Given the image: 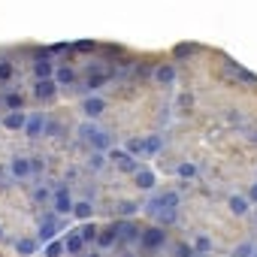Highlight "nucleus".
Here are the masks:
<instances>
[{"label": "nucleus", "instance_id": "f257e3e1", "mask_svg": "<svg viewBox=\"0 0 257 257\" xmlns=\"http://www.w3.org/2000/svg\"><path fill=\"white\" fill-rule=\"evenodd\" d=\"M76 134H79V137H82V143H88L94 152H109V149H112V137H109V131L97 127L94 121H82Z\"/></svg>", "mask_w": 257, "mask_h": 257}, {"label": "nucleus", "instance_id": "f03ea898", "mask_svg": "<svg viewBox=\"0 0 257 257\" xmlns=\"http://www.w3.org/2000/svg\"><path fill=\"white\" fill-rule=\"evenodd\" d=\"M167 242H170V233H167V227H161V224H152V227H146V230H143L140 248H143V251H149V254H155V251H161Z\"/></svg>", "mask_w": 257, "mask_h": 257}, {"label": "nucleus", "instance_id": "7ed1b4c3", "mask_svg": "<svg viewBox=\"0 0 257 257\" xmlns=\"http://www.w3.org/2000/svg\"><path fill=\"white\" fill-rule=\"evenodd\" d=\"M109 164H115L121 173H134V176L143 170V164L131 152H124V149H109Z\"/></svg>", "mask_w": 257, "mask_h": 257}, {"label": "nucleus", "instance_id": "20e7f679", "mask_svg": "<svg viewBox=\"0 0 257 257\" xmlns=\"http://www.w3.org/2000/svg\"><path fill=\"white\" fill-rule=\"evenodd\" d=\"M52 209H55L58 215H73L76 200L70 197V188H67V185H58V188H55V194H52Z\"/></svg>", "mask_w": 257, "mask_h": 257}, {"label": "nucleus", "instance_id": "39448f33", "mask_svg": "<svg viewBox=\"0 0 257 257\" xmlns=\"http://www.w3.org/2000/svg\"><path fill=\"white\" fill-rule=\"evenodd\" d=\"M34 76L37 79H55V64L49 58V49H37L34 52Z\"/></svg>", "mask_w": 257, "mask_h": 257}, {"label": "nucleus", "instance_id": "423d86ee", "mask_svg": "<svg viewBox=\"0 0 257 257\" xmlns=\"http://www.w3.org/2000/svg\"><path fill=\"white\" fill-rule=\"evenodd\" d=\"M46 131H49V118L43 112H31L28 127H25V137L28 140H40V137H46Z\"/></svg>", "mask_w": 257, "mask_h": 257}, {"label": "nucleus", "instance_id": "0eeeda50", "mask_svg": "<svg viewBox=\"0 0 257 257\" xmlns=\"http://www.w3.org/2000/svg\"><path fill=\"white\" fill-rule=\"evenodd\" d=\"M115 224H118V239L124 245H137L143 239V227H137L134 221H115Z\"/></svg>", "mask_w": 257, "mask_h": 257}, {"label": "nucleus", "instance_id": "6e6552de", "mask_svg": "<svg viewBox=\"0 0 257 257\" xmlns=\"http://www.w3.org/2000/svg\"><path fill=\"white\" fill-rule=\"evenodd\" d=\"M58 88H61V85H58L55 79H37V82H34V97L43 100V103H49V100L58 97Z\"/></svg>", "mask_w": 257, "mask_h": 257}, {"label": "nucleus", "instance_id": "1a4fd4ad", "mask_svg": "<svg viewBox=\"0 0 257 257\" xmlns=\"http://www.w3.org/2000/svg\"><path fill=\"white\" fill-rule=\"evenodd\" d=\"M82 112H85L88 121H94V118H100V115L106 112V100H103L100 94H88V97L82 100Z\"/></svg>", "mask_w": 257, "mask_h": 257}, {"label": "nucleus", "instance_id": "9d476101", "mask_svg": "<svg viewBox=\"0 0 257 257\" xmlns=\"http://www.w3.org/2000/svg\"><path fill=\"white\" fill-rule=\"evenodd\" d=\"M10 176H13V179H31V176H34V161H31V158H22V155L13 158V161H10Z\"/></svg>", "mask_w": 257, "mask_h": 257}, {"label": "nucleus", "instance_id": "9b49d317", "mask_svg": "<svg viewBox=\"0 0 257 257\" xmlns=\"http://www.w3.org/2000/svg\"><path fill=\"white\" fill-rule=\"evenodd\" d=\"M227 76L230 79H236V82H242V85H248V88H257V73H251V70H245V67H239V64H227Z\"/></svg>", "mask_w": 257, "mask_h": 257}, {"label": "nucleus", "instance_id": "f8f14e48", "mask_svg": "<svg viewBox=\"0 0 257 257\" xmlns=\"http://www.w3.org/2000/svg\"><path fill=\"white\" fill-rule=\"evenodd\" d=\"M28 118H31V112H7L0 124H4L10 134H19V131H25V127H28Z\"/></svg>", "mask_w": 257, "mask_h": 257}, {"label": "nucleus", "instance_id": "ddd939ff", "mask_svg": "<svg viewBox=\"0 0 257 257\" xmlns=\"http://www.w3.org/2000/svg\"><path fill=\"white\" fill-rule=\"evenodd\" d=\"M85 239L79 236V230H67V236H64V248H67V254L70 257H82L85 254Z\"/></svg>", "mask_w": 257, "mask_h": 257}, {"label": "nucleus", "instance_id": "4468645a", "mask_svg": "<svg viewBox=\"0 0 257 257\" xmlns=\"http://www.w3.org/2000/svg\"><path fill=\"white\" fill-rule=\"evenodd\" d=\"M227 209H230V215L245 218V215H248V209H251V200H248V197H242V194H233V197H227Z\"/></svg>", "mask_w": 257, "mask_h": 257}, {"label": "nucleus", "instance_id": "2eb2a0df", "mask_svg": "<svg viewBox=\"0 0 257 257\" xmlns=\"http://www.w3.org/2000/svg\"><path fill=\"white\" fill-rule=\"evenodd\" d=\"M61 230H64V221H52V224H40V233H37V239H40V245H49V242H55Z\"/></svg>", "mask_w": 257, "mask_h": 257}, {"label": "nucleus", "instance_id": "dca6fc26", "mask_svg": "<svg viewBox=\"0 0 257 257\" xmlns=\"http://www.w3.org/2000/svg\"><path fill=\"white\" fill-rule=\"evenodd\" d=\"M112 76H115L112 70H103V73H91V76H88V82H85V91H88V94H97V91H100V88H103V85H106Z\"/></svg>", "mask_w": 257, "mask_h": 257}, {"label": "nucleus", "instance_id": "f3484780", "mask_svg": "<svg viewBox=\"0 0 257 257\" xmlns=\"http://www.w3.org/2000/svg\"><path fill=\"white\" fill-rule=\"evenodd\" d=\"M37 251H40V239H31V236L16 239V254L19 257H34Z\"/></svg>", "mask_w": 257, "mask_h": 257}, {"label": "nucleus", "instance_id": "a211bd4d", "mask_svg": "<svg viewBox=\"0 0 257 257\" xmlns=\"http://www.w3.org/2000/svg\"><path fill=\"white\" fill-rule=\"evenodd\" d=\"M155 82H158V85H173V82H176V67H173V64L155 67Z\"/></svg>", "mask_w": 257, "mask_h": 257}, {"label": "nucleus", "instance_id": "6ab92c4d", "mask_svg": "<svg viewBox=\"0 0 257 257\" xmlns=\"http://www.w3.org/2000/svg\"><path fill=\"white\" fill-rule=\"evenodd\" d=\"M155 185H158V176H155L149 167H143V170L137 173V188H140V191H155Z\"/></svg>", "mask_w": 257, "mask_h": 257}, {"label": "nucleus", "instance_id": "aec40b11", "mask_svg": "<svg viewBox=\"0 0 257 257\" xmlns=\"http://www.w3.org/2000/svg\"><path fill=\"white\" fill-rule=\"evenodd\" d=\"M55 82H58L61 88L76 85V70H73V67H67V64H64V67H58V70H55Z\"/></svg>", "mask_w": 257, "mask_h": 257}, {"label": "nucleus", "instance_id": "412c9836", "mask_svg": "<svg viewBox=\"0 0 257 257\" xmlns=\"http://www.w3.org/2000/svg\"><path fill=\"white\" fill-rule=\"evenodd\" d=\"M118 242V224H109L106 230H100V236H97V245L100 248H112Z\"/></svg>", "mask_w": 257, "mask_h": 257}, {"label": "nucleus", "instance_id": "4be33fe9", "mask_svg": "<svg viewBox=\"0 0 257 257\" xmlns=\"http://www.w3.org/2000/svg\"><path fill=\"white\" fill-rule=\"evenodd\" d=\"M0 103H4L10 112H25V97H22V94H16V91H7Z\"/></svg>", "mask_w": 257, "mask_h": 257}, {"label": "nucleus", "instance_id": "5701e85b", "mask_svg": "<svg viewBox=\"0 0 257 257\" xmlns=\"http://www.w3.org/2000/svg\"><path fill=\"white\" fill-rule=\"evenodd\" d=\"M143 206L140 203H134V200H121V203H115V215L118 218H131V215H137Z\"/></svg>", "mask_w": 257, "mask_h": 257}, {"label": "nucleus", "instance_id": "b1692460", "mask_svg": "<svg viewBox=\"0 0 257 257\" xmlns=\"http://www.w3.org/2000/svg\"><path fill=\"white\" fill-rule=\"evenodd\" d=\"M73 215H76L79 221H91V218H94V206H91V200H76Z\"/></svg>", "mask_w": 257, "mask_h": 257}, {"label": "nucleus", "instance_id": "393cba45", "mask_svg": "<svg viewBox=\"0 0 257 257\" xmlns=\"http://www.w3.org/2000/svg\"><path fill=\"white\" fill-rule=\"evenodd\" d=\"M176 176H179L182 182H191V179H197V164H191V161H182V164L176 167Z\"/></svg>", "mask_w": 257, "mask_h": 257}, {"label": "nucleus", "instance_id": "a878e982", "mask_svg": "<svg viewBox=\"0 0 257 257\" xmlns=\"http://www.w3.org/2000/svg\"><path fill=\"white\" fill-rule=\"evenodd\" d=\"M158 197H161L164 209H182V194H179V191H164V194H158Z\"/></svg>", "mask_w": 257, "mask_h": 257}, {"label": "nucleus", "instance_id": "bb28decb", "mask_svg": "<svg viewBox=\"0 0 257 257\" xmlns=\"http://www.w3.org/2000/svg\"><path fill=\"white\" fill-rule=\"evenodd\" d=\"M164 149V137L161 134H152V137H146V155L152 158V155H158Z\"/></svg>", "mask_w": 257, "mask_h": 257}, {"label": "nucleus", "instance_id": "cd10ccee", "mask_svg": "<svg viewBox=\"0 0 257 257\" xmlns=\"http://www.w3.org/2000/svg\"><path fill=\"white\" fill-rule=\"evenodd\" d=\"M79 236H82L85 242H97V236H100V230H97V224H94V221H85V224L79 227Z\"/></svg>", "mask_w": 257, "mask_h": 257}, {"label": "nucleus", "instance_id": "c85d7f7f", "mask_svg": "<svg viewBox=\"0 0 257 257\" xmlns=\"http://www.w3.org/2000/svg\"><path fill=\"white\" fill-rule=\"evenodd\" d=\"M64 254H67L64 239H55V242H49V245L43 248V257H64Z\"/></svg>", "mask_w": 257, "mask_h": 257}, {"label": "nucleus", "instance_id": "c756f323", "mask_svg": "<svg viewBox=\"0 0 257 257\" xmlns=\"http://www.w3.org/2000/svg\"><path fill=\"white\" fill-rule=\"evenodd\" d=\"M13 76H16V64H13L10 58H0V82L7 85V82H10Z\"/></svg>", "mask_w": 257, "mask_h": 257}, {"label": "nucleus", "instance_id": "7c9ffc66", "mask_svg": "<svg viewBox=\"0 0 257 257\" xmlns=\"http://www.w3.org/2000/svg\"><path fill=\"white\" fill-rule=\"evenodd\" d=\"M106 161H109V158H106L103 152H91V158H88V170H91V173H100V170L106 167Z\"/></svg>", "mask_w": 257, "mask_h": 257}, {"label": "nucleus", "instance_id": "2f4dec72", "mask_svg": "<svg viewBox=\"0 0 257 257\" xmlns=\"http://www.w3.org/2000/svg\"><path fill=\"white\" fill-rule=\"evenodd\" d=\"M170 254H173V257H197V251H194V245H191V242H176Z\"/></svg>", "mask_w": 257, "mask_h": 257}, {"label": "nucleus", "instance_id": "473e14b6", "mask_svg": "<svg viewBox=\"0 0 257 257\" xmlns=\"http://www.w3.org/2000/svg\"><path fill=\"white\" fill-rule=\"evenodd\" d=\"M191 245H194V251H197V254H209V251H212V239H209V236H203V233H200V236H194V242H191Z\"/></svg>", "mask_w": 257, "mask_h": 257}, {"label": "nucleus", "instance_id": "72a5a7b5", "mask_svg": "<svg viewBox=\"0 0 257 257\" xmlns=\"http://www.w3.org/2000/svg\"><path fill=\"white\" fill-rule=\"evenodd\" d=\"M127 152H131L134 158H146V137L143 140H131L127 143Z\"/></svg>", "mask_w": 257, "mask_h": 257}, {"label": "nucleus", "instance_id": "f704fd0d", "mask_svg": "<svg viewBox=\"0 0 257 257\" xmlns=\"http://www.w3.org/2000/svg\"><path fill=\"white\" fill-rule=\"evenodd\" d=\"M254 251H257L254 242H242V245L233 248V257H254Z\"/></svg>", "mask_w": 257, "mask_h": 257}, {"label": "nucleus", "instance_id": "c9c22d12", "mask_svg": "<svg viewBox=\"0 0 257 257\" xmlns=\"http://www.w3.org/2000/svg\"><path fill=\"white\" fill-rule=\"evenodd\" d=\"M73 49H76L79 55H88V52L97 49V43H94V40H79V43H73Z\"/></svg>", "mask_w": 257, "mask_h": 257}, {"label": "nucleus", "instance_id": "e433bc0d", "mask_svg": "<svg viewBox=\"0 0 257 257\" xmlns=\"http://www.w3.org/2000/svg\"><path fill=\"white\" fill-rule=\"evenodd\" d=\"M194 52H197V46H176V49H173L176 58H185V55H194Z\"/></svg>", "mask_w": 257, "mask_h": 257}, {"label": "nucleus", "instance_id": "4c0bfd02", "mask_svg": "<svg viewBox=\"0 0 257 257\" xmlns=\"http://www.w3.org/2000/svg\"><path fill=\"white\" fill-rule=\"evenodd\" d=\"M31 197H34V203H43V200H49V188H43V185H40V188H34V194H31Z\"/></svg>", "mask_w": 257, "mask_h": 257}, {"label": "nucleus", "instance_id": "58836bf2", "mask_svg": "<svg viewBox=\"0 0 257 257\" xmlns=\"http://www.w3.org/2000/svg\"><path fill=\"white\" fill-rule=\"evenodd\" d=\"M248 200H251V203H257V182L248 188Z\"/></svg>", "mask_w": 257, "mask_h": 257}, {"label": "nucleus", "instance_id": "ea45409f", "mask_svg": "<svg viewBox=\"0 0 257 257\" xmlns=\"http://www.w3.org/2000/svg\"><path fill=\"white\" fill-rule=\"evenodd\" d=\"M82 257H103L100 251H91V254H82Z\"/></svg>", "mask_w": 257, "mask_h": 257}, {"label": "nucleus", "instance_id": "a19ab883", "mask_svg": "<svg viewBox=\"0 0 257 257\" xmlns=\"http://www.w3.org/2000/svg\"><path fill=\"white\" fill-rule=\"evenodd\" d=\"M0 239H4V227H0Z\"/></svg>", "mask_w": 257, "mask_h": 257}, {"label": "nucleus", "instance_id": "79ce46f5", "mask_svg": "<svg viewBox=\"0 0 257 257\" xmlns=\"http://www.w3.org/2000/svg\"><path fill=\"white\" fill-rule=\"evenodd\" d=\"M251 140H254V143H257V134H254V137H251Z\"/></svg>", "mask_w": 257, "mask_h": 257}, {"label": "nucleus", "instance_id": "37998d69", "mask_svg": "<svg viewBox=\"0 0 257 257\" xmlns=\"http://www.w3.org/2000/svg\"><path fill=\"white\" fill-rule=\"evenodd\" d=\"M124 257H134V254H124Z\"/></svg>", "mask_w": 257, "mask_h": 257}, {"label": "nucleus", "instance_id": "c03bdc74", "mask_svg": "<svg viewBox=\"0 0 257 257\" xmlns=\"http://www.w3.org/2000/svg\"><path fill=\"white\" fill-rule=\"evenodd\" d=\"M197 257H206V254H197Z\"/></svg>", "mask_w": 257, "mask_h": 257}]
</instances>
